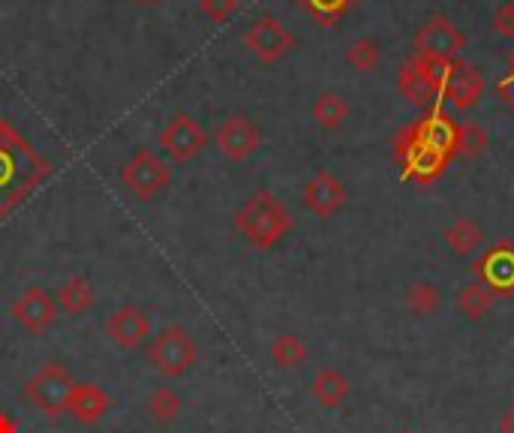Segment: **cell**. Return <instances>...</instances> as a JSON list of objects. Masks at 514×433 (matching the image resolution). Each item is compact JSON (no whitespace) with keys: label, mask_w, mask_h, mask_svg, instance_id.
Returning <instances> with one entry per match:
<instances>
[{"label":"cell","mask_w":514,"mask_h":433,"mask_svg":"<svg viewBox=\"0 0 514 433\" xmlns=\"http://www.w3.org/2000/svg\"><path fill=\"white\" fill-rule=\"evenodd\" d=\"M394 160L403 169V181H415V184H433L445 166L451 163L448 157L436 154L433 148H427L412 127L400 130V136L394 139Z\"/></svg>","instance_id":"6"},{"label":"cell","mask_w":514,"mask_h":433,"mask_svg":"<svg viewBox=\"0 0 514 433\" xmlns=\"http://www.w3.org/2000/svg\"><path fill=\"white\" fill-rule=\"evenodd\" d=\"M442 97L448 100V106L454 112H469L472 106H478L481 97H484V76H481V70L469 67V64H451Z\"/></svg>","instance_id":"15"},{"label":"cell","mask_w":514,"mask_h":433,"mask_svg":"<svg viewBox=\"0 0 514 433\" xmlns=\"http://www.w3.org/2000/svg\"><path fill=\"white\" fill-rule=\"evenodd\" d=\"M58 310L67 316H82L94 307V286L88 277H70L61 289H58Z\"/></svg>","instance_id":"21"},{"label":"cell","mask_w":514,"mask_h":433,"mask_svg":"<svg viewBox=\"0 0 514 433\" xmlns=\"http://www.w3.org/2000/svg\"><path fill=\"white\" fill-rule=\"evenodd\" d=\"M484 151H487V130L481 124H472V121L460 124V130H457V154L475 160Z\"/></svg>","instance_id":"28"},{"label":"cell","mask_w":514,"mask_h":433,"mask_svg":"<svg viewBox=\"0 0 514 433\" xmlns=\"http://www.w3.org/2000/svg\"><path fill=\"white\" fill-rule=\"evenodd\" d=\"M466 46V37L463 31L445 19V16H433L427 19L418 34H415V55L418 58H427V61H442V64H451Z\"/></svg>","instance_id":"11"},{"label":"cell","mask_w":514,"mask_h":433,"mask_svg":"<svg viewBox=\"0 0 514 433\" xmlns=\"http://www.w3.org/2000/svg\"><path fill=\"white\" fill-rule=\"evenodd\" d=\"M475 277L493 298H511L514 295V244L502 241L493 250H487L475 265Z\"/></svg>","instance_id":"12"},{"label":"cell","mask_w":514,"mask_h":433,"mask_svg":"<svg viewBox=\"0 0 514 433\" xmlns=\"http://www.w3.org/2000/svg\"><path fill=\"white\" fill-rule=\"evenodd\" d=\"M196 358H199L196 340L190 337V331L184 325H166L148 343V361L154 364L157 373H163L169 379L190 373Z\"/></svg>","instance_id":"5"},{"label":"cell","mask_w":514,"mask_h":433,"mask_svg":"<svg viewBox=\"0 0 514 433\" xmlns=\"http://www.w3.org/2000/svg\"><path fill=\"white\" fill-rule=\"evenodd\" d=\"M136 4H142V7H154L157 0H136Z\"/></svg>","instance_id":"34"},{"label":"cell","mask_w":514,"mask_h":433,"mask_svg":"<svg viewBox=\"0 0 514 433\" xmlns=\"http://www.w3.org/2000/svg\"><path fill=\"white\" fill-rule=\"evenodd\" d=\"M106 334L118 349L133 352V349L145 346V340L151 337V319L139 304H121L109 313Z\"/></svg>","instance_id":"14"},{"label":"cell","mask_w":514,"mask_h":433,"mask_svg":"<svg viewBox=\"0 0 514 433\" xmlns=\"http://www.w3.org/2000/svg\"><path fill=\"white\" fill-rule=\"evenodd\" d=\"M310 115H313V121L319 124V130L337 133V130L346 124V118H349V103H346L337 91H322V94L313 100Z\"/></svg>","instance_id":"19"},{"label":"cell","mask_w":514,"mask_h":433,"mask_svg":"<svg viewBox=\"0 0 514 433\" xmlns=\"http://www.w3.org/2000/svg\"><path fill=\"white\" fill-rule=\"evenodd\" d=\"M238 0H199V10L214 22V25H223L229 22L235 13H238Z\"/></svg>","instance_id":"30"},{"label":"cell","mask_w":514,"mask_h":433,"mask_svg":"<svg viewBox=\"0 0 514 433\" xmlns=\"http://www.w3.org/2000/svg\"><path fill=\"white\" fill-rule=\"evenodd\" d=\"M121 181L130 187V193L136 199H157L169 184H172V169L166 166V160H160L151 148L139 145L130 160L121 169Z\"/></svg>","instance_id":"7"},{"label":"cell","mask_w":514,"mask_h":433,"mask_svg":"<svg viewBox=\"0 0 514 433\" xmlns=\"http://www.w3.org/2000/svg\"><path fill=\"white\" fill-rule=\"evenodd\" d=\"M49 175L52 163L7 118H0V220L10 217Z\"/></svg>","instance_id":"1"},{"label":"cell","mask_w":514,"mask_h":433,"mask_svg":"<svg viewBox=\"0 0 514 433\" xmlns=\"http://www.w3.org/2000/svg\"><path fill=\"white\" fill-rule=\"evenodd\" d=\"M157 145H160V151H163L169 160H175V163H190V160H196V157L208 148V133L202 130V124H199L190 112L178 109V112L166 121V127L160 130Z\"/></svg>","instance_id":"8"},{"label":"cell","mask_w":514,"mask_h":433,"mask_svg":"<svg viewBox=\"0 0 514 433\" xmlns=\"http://www.w3.org/2000/svg\"><path fill=\"white\" fill-rule=\"evenodd\" d=\"M445 244L454 256H469L481 247L484 235H481V226L469 217H457L448 229H445Z\"/></svg>","instance_id":"22"},{"label":"cell","mask_w":514,"mask_h":433,"mask_svg":"<svg viewBox=\"0 0 514 433\" xmlns=\"http://www.w3.org/2000/svg\"><path fill=\"white\" fill-rule=\"evenodd\" d=\"M304 10L319 19V22H334L346 13V7L352 4V0H301Z\"/></svg>","instance_id":"29"},{"label":"cell","mask_w":514,"mask_h":433,"mask_svg":"<svg viewBox=\"0 0 514 433\" xmlns=\"http://www.w3.org/2000/svg\"><path fill=\"white\" fill-rule=\"evenodd\" d=\"M244 46L250 49V55L262 64H280L292 49H295V34L274 16V13H262L247 31H244Z\"/></svg>","instance_id":"9"},{"label":"cell","mask_w":514,"mask_h":433,"mask_svg":"<svg viewBox=\"0 0 514 433\" xmlns=\"http://www.w3.org/2000/svg\"><path fill=\"white\" fill-rule=\"evenodd\" d=\"M403 301L412 316H433L439 310V289L433 283H412Z\"/></svg>","instance_id":"26"},{"label":"cell","mask_w":514,"mask_h":433,"mask_svg":"<svg viewBox=\"0 0 514 433\" xmlns=\"http://www.w3.org/2000/svg\"><path fill=\"white\" fill-rule=\"evenodd\" d=\"M412 130H415V136L427 145V148H433L436 154H442V157H454L457 154V130H460V124H454V118L445 112V109H430L421 121H415L412 124Z\"/></svg>","instance_id":"16"},{"label":"cell","mask_w":514,"mask_h":433,"mask_svg":"<svg viewBox=\"0 0 514 433\" xmlns=\"http://www.w3.org/2000/svg\"><path fill=\"white\" fill-rule=\"evenodd\" d=\"M304 205L316 217H334L346 205V187H343V181L334 172H328V169L316 172L304 184Z\"/></svg>","instance_id":"17"},{"label":"cell","mask_w":514,"mask_h":433,"mask_svg":"<svg viewBox=\"0 0 514 433\" xmlns=\"http://www.w3.org/2000/svg\"><path fill=\"white\" fill-rule=\"evenodd\" d=\"M490 304H493V295H490L478 280H475V283H466V286L460 289V295H457V310H460V316L469 319V322L484 319V313L490 310Z\"/></svg>","instance_id":"24"},{"label":"cell","mask_w":514,"mask_h":433,"mask_svg":"<svg viewBox=\"0 0 514 433\" xmlns=\"http://www.w3.org/2000/svg\"><path fill=\"white\" fill-rule=\"evenodd\" d=\"M292 214L289 208L271 193L256 190L238 211H235V232L256 250L277 247L292 232Z\"/></svg>","instance_id":"2"},{"label":"cell","mask_w":514,"mask_h":433,"mask_svg":"<svg viewBox=\"0 0 514 433\" xmlns=\"http://www.w3.org/2000/svg\"><path fill=\"white\" fill-rule=\"evenodd\" d=\"M214 145L229 163H244L262 148V130L250 115H226L214 130Z\"/></svg>","instance_id":"10"},{"label":"cell","mask_w":514,"mask_h":433,"mask_svg":"<svg viewBox=\"0 0 514 433\" xmlns=\"http://www.w3.org/2000/svg\"><path fill=\"white\" fill-rule=\"evenodd\" d=\"M454 64V61H451ZM451 64L442 61H427V58H412L400 67L397 73V91L406 97V103H412L415 109H430L436 106V100L445 91V79Z\"/></svg>","instance_id":"4"},{"label":"cell","mask_w":514,"mask_h":433,"mask_svg":"<svg viewBox=\"0 0 514 433\" xmlns=\"http://www.w3.org/2000/svg\"><path fill=\"white\" fill-rule=\"evenodd\" d=\"M499 433H514V409H505L499 418Z\"/></svg>","instance_id":"32"},{"label":"cell","mask_w":514,"mask_h":433,"mask_svg":"<svg viewBox=\"0 0 514 433\" xmlns=\"http://www.w3.org/2000/svg\"><path fill=\"white\" fill-rule=\"evenodd\" d=\"M109 409H112V394H109L106 388L94 385V382H79L76 391H73V397H70V406H67V412H70L82 427L97 424Z\"/></svg>","instance_id":"18"},{"label":"cell","mask_w":514,"mask_h":433,"mask_svg":"<svg viewBox=\"0 0 514 433\" xmlns=\"http://www.w3.org/2000/svg\"><path fill=\"white\" fill-rule=\"evenodd\" d=\"M148 409H151L154 421H160V424H169V421H175V418L181 415L184 403H181L178 391H172L169 385H160V388H157V391L148 397Z\"/></svg>","instance_id":"27"},{"label":"cell","mask_w":514,"mask_h":433,"mask_svg":"<svg viewBox=\"0 0 514 433\" xmlns=\"http://www.w3.org/2000/svg\"><path fill=\"white\" fill-rule=\"evenodd\" d=\"M400 433H412V430H400Z\"/></svg>","instance_id":"35"},{"label":"cell","mask_w":514,"mask_h":433,"mask_svg":"<svg viewBox=\"0 0 514 433\" xmlns=\"http://www.w3.org/2000/svg\"><path fill=\"white\" fill-rule=\"evenodd\" d=\"M271 361L280 367V370H298L304 361H307V346L298 334H280L274 337L271 343Z\"/></svg>","instance_id":"23"},{"label":"cell","mask_w":514,"mask_h":433,"mask_svg":"<svg viewBox=\"0 0 514 433\" xmlns=\"http://www.w3.org/2000/svg\"><path fill=\"white\" fill-rule=\"evenodd\" d=\"M310 394L316 397L319 406L337 409L349 397V379L340 370H319L310 382Z\"/></svg>","instance_id":"20"},{"label":"cell","mask_w":514,"mask_h":433,"mask_svg":"<svg viewBox=\"0 0 514 433\" xmlns=\"http://www.w3.org/2000/svg\"><path fill=\"white\" fill-rule=\"evenodd\" d=\"M490 28L499 34V37H505V40H514V4L508 0V4H502L496 13H493V19H490Z\"/></svg>","instance_id":"31"},{"label":"cell","mask_w":514,"mask_h":433,"mask_svg":"<svg viewBox=\"0 0 514 433\" xmlns=\"http://www.w3.org/2000/svg\"><path fill=\"white\" fill-rule=\"evenodd\" d=\"M76 379L67 370L64 361H46L28 382H25V397L46 415V418H61L67 415L70 397L76 391Z\"/></svg>","instance_id":"3"},{"label":"cell","mask_w":514,"mask_h":433,"mask_svg":"<svg viewBox=\"0 0 514 433\" xmlns=\"http://www.w3.org/2000/svg\"><path fill=\"white\" fill-rule=\"evenodd\" d=\"M10 313H13V319H16L25 331H31V334L49 331V328L58 322V316H61L58 301H55L46 289H40V286L25 289V292L10 304Z\"/></svg>","instance_id":"13"},{"label":"cell","mask_w":514,"mask_h":433,"mask_svg":"<svg viewBox=\"0 0 514 433\" xmlns=\"http://www.w3.org/2000/svg\"><path fill=\"white\" fill-rule=\"evenodd\" d=\"M0 433H16V424L7 415H0Z\"/></svg>","instance_id":"33"},{"label":"cell","mask_w":514,"mask_h":433,"mask_svg":"<svg viewBox=\"0 0 514 433\" xmlns=\"http://www.w3.org/2000/svg\"><path fill=\"white\" fill-rule=\"evenodd\" d=\"M346 64L358 73H370L382 64V46L370 37H358L355 43H349L346 49Z\"/></svg>","instance_id":"25"}]
</instances>
